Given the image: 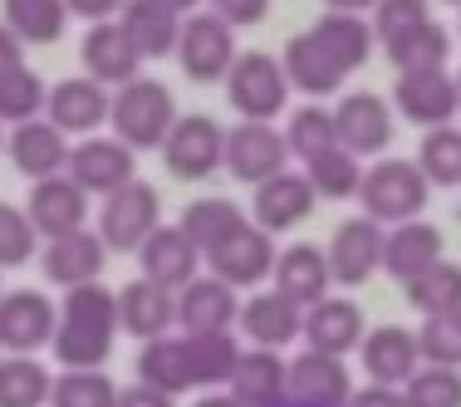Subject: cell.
<instances>
[{"instance_id": "f35d334b", "label": "cell", "mask_w": 461, "mask_h": 407, "mask_svg": "<svg viewBox=\"0 0 461 407\" xmlns=\"http://www.w3.org/2000/svg\"><path fill=\"white\" fill-rule=\"evenodd\" d=\"M45 79L30 69L25 59L0 69V123H25V118H40L45 113Z\"/></svg>"}, {"instance_id": "816d5d0a", "label": "cell", "mask_w": 461, "mask_h": 407, "mask_svg": "<svg viewBox=\"0 0 461 407\" xmlns=\"http://www.w3.org/2000/svg\"><path fill=\"white\" fill-rule=\"evenodd\" d=\"M348 407H408V398H402L393 383H373V388H358L354 398H348Z\"/></svg>"}, {"instance_id": "91938a15", "label": "cell", "mask_w": 461, "mask_h": 407, "mask_svg": "<svg viewBox=\"0 0 461 407\" xmlns=\"http://www.w3.org/2000/svg\"><path fill=\"white\" fill-rule=\"evenodd\" d=\"M270 407H300V402H290V398H280V402H270Z\"/></svg>"}, {"instance_id": "f5cc1de1", "label": "cell", "mask_w": 461, "mask_h": 407, "mask_svg": "<svg viewBox=\"0 0 461 407\" xmlns=\"http://www.w3.org/2000/svg\"><path fill=\"white\" fill-rule=\"evenodd\" d=\"M64 5L79 20H113V10H123L128 0H64Z\"/></svg>"}, {"instance_id": "8992f818", "label": "cell", "mask_w": 461, "mask_h": 407, "mask_svg": "<svg viewBox=\"0 0 461 407\" xmlns=\"http://www.w3.org/2000/svg\"><path fill=\"white\" fill-rule=\"evenodd\" d=\"M162 158H167V172L182 182H206L212 172L226 167V128L206 113H192L172 123L167 142H162Z\"/></svg>"}, {"instance_id": "ffe728a7", "label": "cell", "mask_w": 461, "mask_h": 407, "mask_svg": "<svg viewBox=\"0 0 461 407\" xmlns=\"http://www.w3.org/2000/svg\"><path fill=\"white\" fill-rule=\"evenodd\" d=\"M40 266H45L50 285H64V290H69V285H89L108 266V246H104L98 231L79 226V231H69V236H54L45 246V256H40Z\"/></svg>"}, {"instance_id": "484cf974", "label": "cell", "mask_w": 461, "mask_h": 407, "mask_svg": "<svg viewBox=\"0 0 461 407\" xmlns=\"http://www.w3.org/2000/svg\"><path fill=\"white\" fill-rule=\"evenodd\" d=\"M240 314L236 304V290H230L226 280H216V275H196V280H186L177 290V324L186 334H212V329H230Z\"/></svg>"}, {"instance_id": "6da1fadb", "label": "cell", "mask_w": 461, "mask_h": 407, "mask_svg": "<svg viewBox=\"0 0 461 407\" xmlns=\"http://www.w3.org/2000/svg\"><path fill=\"white\" fill-rule=\"evenodd\" d=\"M113 334H118V294L104 290L98 280L69 285L54 324V358L64 368H104L113 358Z\"/></svg>"}, {"instance_id": "5b68a950", "label": "cell", "mask_w": 461, "mask_h": 407, "mask_svg": "<svg viewBox=\"0 0 461 407\" xmlns=\"http://www.w3.org/2000/svg\"><path fill=\"white\" fill-rule=\"evenodd\" d=\"M236 59V25H226L216 10H192L177 35V64L192 84H216L226 79Z\"/></svg>"}, {"instance_id": "ba28073f", "label": "cell", "mask_w": 461, "mask_h": 407, "mask_svg": "<svg viewBox=\"0 0 461 407\" xmlns=\"http://www.w3.org/2000/svg\"><path fill=\"white\" fill-rule=\"evenodd\" d=\"M393 104L398 113L417 128H442L461 113L456 98V74L447 64H432V69H398V89H393Z\"/></svg>"}, {"instance_id": "60d3db41", "label": "cell", "mask_w": 461, "mask_h": 407, "mask_svg": "<svg viewBox=\"0 0 461 407\" xmlns=\"http://www.w3.org/2000/svg\"><path fill=\"white\" fill-rule=\"evenodd\" d=\"M285 142H290V158H300V162H314L320 152L339 148V123H334V108L304 104L300 113L290 118V128H285Z\"/></svg>"}, {"instance_id": "f6af8a7d", "label": "cell", "mask_w": 461, "mask_h": 407, "mask_svg": "<svg viewBox=\"0 0 461 407\" xmlns=\"http://www.w3.org/2000/svg\"><path fill=\"white\" fill-rule=\"evenodd\" d=\"M50 407H118V388L104 368H64L50 388Z\"/></svg>"}, {"instance_id": "9f6ffc18", "label": "cell", "mask_w": 461, "mask_h": 407, "mask_svg": "<svg viewBox=\"0 0 461 407\" xmlns=\"http://www.w3.org/2000/svg\"><path fill=\"white\" fill-rule=\"evenodd\" d=\"M196 407H250V402H240L236 393H212V398H202Z\"/></svg>"}, {"instance_id": "4316f807", "label": "cell", "mask_w": 461, "mask_h": 407, "mask_svg": "<svg viewBox=\"0 0 461 407\" xmlns=\"http://www.w3.org/2000/svg\"><path fill=\"white\" fill-rule=\"evenodd\" d=\"M364 368L373 383H393V388H402V383L417 373V363H422V348H417V334L402 324H383L364 334Z\"/></svg>"}, {"instance_id": "5bb4252c", "label": "cell", "mask_w": 461, "mask_h": 407, "mask_svg": "<svg viewBox=\"0 0 461 407\" xmlns=\"http://www.w3.org/2000/svg\"><path fill=\"white\" fill-rule=\"evenodd\" d=\"M59 310L40 290H10L0 294V348L5 354H40L54 339Z\"/></svg>"}, {"instance_id": "44dd1931", "label": "cell", "mask_w": 461, "mask_h": 407, "mask_svg": "<svg viewBox=\"0 0 461 407\" xmlns=\"http://www.w3.org/2000/svg\"><path fill=\"white\" fill-rule=\"evenodd\" d=\"M172 324H177V290L148 280V275L118 290V329H128L133 339L148 344V339L167 334Z\"/></svg>"}, {"instance_id": "e0dca14e", "label": "cell", "mask_w": 461, "mask_h": 407, "mask_svg": "<svg viewBox=\"0 0 461 407\" xmlns=\"http://www.w3.org/2000/svg\"><path fill=\"white\" fill-rule=\"evenodd\" d=\"M5 148H10L15 172H25L30 182L54 177V172L69 167V133H64V128H54L50 118H25V123H10Z\"/></svg>"}, {"instance_id": "681fc988", "label": "cell", "mask_w": 461, "mask_h": 407, "mask_svg": "<svg viewBox=\"0 0 461 407\" xmlns=\"http://www.w3.org/2000/svg\"><path fill=\"white\" fill-rule=\"evenodd\" d=\"M30 256H35V222H30V212L0 202V270L25 266Z\"/></svg>"}, {"instance_id": "603a6c76", "label": "cell", "mask_w": 461, "mask_h": 407, "mask_svg": "<svg viewBox=\"0 0 461 407\" xmlns=\"http://www.w3.org/2000/svg\"><path fill=\"white\" fill-rule=\"evenodd\" d=\"M314 186H310V172H276V177H266V182H256V226H266L270 236L276 231H290V226H300L304 216L314 212Z\"/></svg>"}, {"instance_id": "d6986e66", "label": "cell", "mask_w": 461, "mask_h": 407, "mask_svg": "<svg viewBox=\"0 0 461 407\" xmlns=\"http://www.w3.org/2000/svg\"><path fill=\"white\" fill-rule=\"evenodd\" d=\"M133 256H138L142 275L158 280V285H167V290H182V285L196 280V270L206 266V256L192 246V236H186L182 226H158Z\"/></svg>"}, {"instance_id": "d6a6232c", "label": "cell", "mask_w": 461, "mask_h": 407, "mask_svg": "<svg viewBox=\"0 0 461 407\" xmlns=\"http://www.w3.org/2000/svg\"><path fill=\"white\" fill-rule=\"evenodd\" d=\"M280 64H285V74H290V89H300V94H310V98L339 94V89H344V79H348V74L320 50V40H314L310 30H304V35H294L290 45H285Z\"/></svg>"}, {"instance_id": "74e56055", "label": "cell", "mask_w": 461, "mask_h": 407, "mask_svg": "<svg viewBox=\"0 0 461 407\" xmlns=\"http://www.w3.org/2000/svg\"><path fill=\"white\" fill-rule=\"evenodd\" d=\"M236 226H246V216H240V206L226 202V196H202V202H192L182 212V231L192 236V246L202 250V256L221 246Z\"/></svg>"}, {"instance_id": "6125c7cd", "label": "cell", "mask_w": 461, "mask_h": 407, "mask_svg": "<svg viewBox=\"0 0 461 407\" xmlns=\"http://www.w3.org/2000/svg\"><path fill=\"white\" fill-rule=\"evenodd\" d=\"M0 148H5V133H0Z\"/></svg>"}, {"instance_id": "83f0119b", "label": "cell", "mask_w": 461, "mask_h": 407, "mask_svg": "<svg viewBox=\"0 0 461 407\" xmlns=\"http://www.w3.org/2000/svg\"><path fill=\"white\" fill-rule=\"evenodd\" d=\"M310 35L320 40V50H324L344 74L364 69L373 45H378V40H373V25H368L364 15H354V10H324V15L310 25Z\"/></svg>"}, {"instance_id": "680465c9", "label": "cell", "mask_w": 461, "mask_h": 407, "mask_svg": "<svg viewBox=\"0 0 461 407\" xmlns=\"http://www.w3.org/2000/svg\"><path fill=\"white\" fill-rule=\"evenodd\" d=\"M162 5H172V10H177V15H192V10L202 5V0H162Z\"/></svg>"}, {"instance_id": "e575fe53", "label": "cell", "mask_w": 461, "mask_h": 407, "mask_svg": "<svg viewBox=\"0 0 461 407\" xmlns=\"http://www.w3.org/2000/svg\"><path fill=\"white\" fill-rule=\"evenodd\" d=\"M186 354H192V378L196 388H221L236 373L240 344L230 329H212V334H186Z\"/></svg>"}, {"instance_id": "8fae6325", "label": "cell", "mask_w": 461, "mask_h": 407, "mask_svg": "<svg viewBox=\"0 0 461 407\" xmlns=\"http://www.w3.org/2000/svg\"><path fill=\"white\" fill-rule=\"evenodd\" d=\"M108 113H113V94H108V84H98L94 74H84V79H59L45 98V118L54 128H64L69 138L98 133V128L108 123Z\"/></svg>"}, {"instance_id": "7dc6e473", "label": "cell", "mask_w": 461, "mask_h": 407, "mask_svg": "<svg viewBox=\"0 0 461 407\" xmlns=\"http://www.w3.org/2000/svg\"><path fill=\"white\" fill-rule=\"evenodd\" d=\"M417 348H422L427 363H447V368H461V310L422 314V329H417Z\"/></svg>"}, {"instance_id": "8d00e7d4", "label": "cell", "mask_w": 461, "mask_h": 407, "mask_svg": "<svg viewBox=\"0 0 461 407\" xmlns=\"http://www.w3.org/2000/svg\"><path fill=\"white\" fill-rule=\"evenodd\" d=\"M402 294L417 314H442L461 310V266L452 260H432L427 270H417L412 280H402Z\"/></svg>"}, {"instance_id": "bcb514c9", "label": "cell", "mask_w": 461, "mask_h": 407, "mask_svg": "<svg viewBox=\"0 0 461 407\" xmlns=\"http://www.w3.org/2000/svg\"><path fill=\"white\" fill-rule=\"evenodd\" d=\"M402 398L408 407H461V373L447 363H427L402 383Z\"/></svg>"}, {"instance_id": "7c38bea8", "label": "cell", "mask_w": 461, "mask_h": 407, "mask_svg": "<svg viewBox=\"0 0 461 407\" xmlns=\"http://www.w3.org/2000/svg\"><path fill=\"white\" fill-rule=\"evenodd\" d=\"M206 266H212L216 280H226L230 290H246V285H260L270 270H276V246H270L266 226H236L216 250H206Z\"/></svg>"}, {"instance_id": "30bf717a", "label": "cell", "mask_w": 461, "mask_h": 407, "mask_svg": "<svg viewBox=\"0 0 461 407\" xmlns=\"http://www.w3.org/2000/svg\"><path fill=\"white\" fill-rule=\"evenodd\" d=\"M285 162H290V142L270 123H260V118H240V128L226 133V172L236 182L256 186V182L285 172Z\"/></svg>"}, {"instance_id": "9a60e30c", "label": "cell", "mask_w": 461, "mask_h": 407, "mask_svg": "<svg viewBox=\"0 0 461 407\" xmlns=\"http://www.w3.org/2000/svg\"><path fill=\"white\" fill-rule=\"evenodd\" d=\"M329 270H334V285H364L383 270V222L373 216H358V222H344L329 240Z\"/></svg>"}, {"instance_id": "be15d7a7", "label": "cell", "mask_w": 461, "mask_h": 407, "mask_svg": "<svg viewBox=\"0 0 461 407\" xmlns=\"http://www.w3.org/2000/svg\"><path fill=\"white\" fill-rule=\"evenodd\" d=\"M447 5H461V0H447Z\"/></svg>"}, {"instance_id": "c3c4849f", "label": "cell", "mask_w": 461, "mask_h": 407, "mask_svg": "<svg viewBox=\"0 0 461 407\" xmlns=\"http://www.w3.org/2000/svg\"><path fill=\"white\" fill-rule=\"evenodd\" d=\"M447 54H452V35L437 20H427L408 45L393 50L388 59H393V69H432V64H447Z\"/></svg>"}, {"instance_id": "db71d44e", "label": "cell", "mask_w": 461, "mask_h": 407, "mask_svg": "<svg viewBox=\"0 0 461 407\" xmlns=\"http://www.w3.org/2000/svg\"><path fill=\"white\" fill-rule=\"evenodd\" d=\"M118 407H177V402H172L167 393H158V388H148V383H138V388L118 393Z\"/></svg>"}, {"instance_id": "2e32d148", "label": "cell", "mask_w": 461, "mask_h": 407, "mask_svg": "<svg viewBox=\"0 0 461 407\" xmlns=\"http://www.w3.org/2000/svg\"><path fill=\"white\" fill-rule=\"evenodd\" d=\"M285 398L300 407H348V368L339 354H320V348H304L290 363V383H285Z\"/></svg>"}, {"instance_id": "3957f363", "label": "cell", "mask_w": 461, "mask_h": 407, "mask_svg": "<svg viewBox=\"0 0 461 407\" xmlns=\"http://www.w3.org/2000/svg\"><path fill=\"white\" fill-rule=\"evenodd\" d=\"M427 192H432V182L422 177V167H417V162H402V158L373 162V167L364 172V182H358L364 216H373V222H393V226L422 216Z\"/></svg>"}, {"instance_id": "7bdbcfd3", "label": "cell", "mask_w": 461, "mask_h": 407, "mask_svg": "<svg viewBox=\"0 0 461 407\" xmlns=\"http://www.w3.org/2000/svg\"><path fill=\"white\" fill-rule=\"evenodd\" d=\"M417 167L432 186H461V133L452 123L427 128L422 148H417Z\"/></svg>"}, {"instance_id": "f546056e", "label": "cell", "mask_w": 461, "mask_h": 407, "mask_svg": "<svg viewBox=\"0 0 461 407\" xmlns=\"http://www.w3.org/2000/svg\"><path fill=\"white\" fill-rule=\"evenodd\" d=\"M118 25L128 30V40L138 45L142 59H162V54H177V35H182V15L162 0H128L118 10Z\"/></svg>"}, {"instance_id": "d590c367", "label": "cell", "mask_w": 461, "mask_h": 407, "mask_svg": "<svg viewBox=\"0 0 461 407\" xmlns=\"http://www.w3.org/2000/svg\"><path fill=\"white\" fill-rule=\"evenodd\" d=\"M0 20L20 35V45H54L69 25V5L64 0H5Z\"/></svg>"}, {"instance_id": "ac0fdd59", "label": "cell", "mask_w": 461, "mask_h": 407, "mask_svg": "<svg viewBox=\"0 0 461 407\" xmlns=\"http://www.w3.org/2000/svg\"><path fill=\"white\" fill-rule=\"evenodd\" d=\"M79 59L98 84H108V89H118V84H128L142 74V54L118 20H94V30L79 45Z\"/></svg>"}, {"instance_id": "f907efd6", "label": "cell", "mask_w": 461, "mask_h": 407, "mask_svg": "<svg viewBox=\"0 0 461 407\" xmlns=\"http://www.w3.org/2000/svg\"><path fill=\"white\" fill-rule=\"evenodd\" d=\"M212 10L226 25H260L270 15V0H212Z\"/></svg>"}, {"instance_id": "7a4b0ae2", "label": "cell", "mask_w": 461, "mask_h": 407, "mask_svg": "<svg viewBox=\"0 0 461 407\" xmlns=\"http://www.w3.org/2000/svg\"><path fill=\"white\" fill-rule=\"evenodd\" d=\"M113 133L128 142L133 152H148V148H162L177 123V104H172V89L162 79H128L118 84L113 94Z\"/></svg>"}, {"instance_id": "ee69618b", "label": "cell", "mask_w": 461, "mask_h": 407, "mask_svg": "<svg viewBox=\"0 0 461 407\" xmlns=\"http://www.w3.org/2000/svg\"><path fill=\"white\" fill-rule=\"evenodd\" d=\"M358 182H364V167H358V152H348L344 142L339 148L320 152L310 162V186L329 202H344V196H358Z\"/></svg>"}, {"instance_id": "52a82bcc", "label": "cell", "mask_w": 461, "mask_h": 407, "mask_svg": "<svg viewBox=\"0 0 461 407\" xmlns=\"http://www.w3.org/2000/svg\"><path fill=\"white\" fill-rule=\"evenodd\" d=\"M162 226V196L148 182H123L118 192L104 196V212H98V236L108 250H138L152 231Z\"/></svg>"}, {"instance_id": "7402d4cb", "label": "cell", "mask_w": 461, "mask_h": 407, "mask_svg": "<svg viewBox=\"0 0 461 407\" xmlns=\"http://www.w3.org/2000/svg\"><path fill=\"white\" fill-rule=\"evenodd\" d=\"M334 123H339V142L358 158H378L383 148L393 142V113L378 94H348L339 98L334 108Z\"/></svg>"}, {"instance_id": "ab89813d", "label": "cell", "mask_w": 461, "mask_h": 407, "mask_svg": "<svg viewBox=\"0 0 461 407\" xmlns=\"http://www.w3.org/2000/svg\"><path fill=\"white\" fill-rule=\"evenodd\" d=\"M50 373L35 363V354H10L0 363V407H40L50 402Z\"/></svg>"}, {"instance_id": "836d02e7", "label": "cell", "mask_w": 461, "mask_h": 407, "mask_svg": "<svg viewBox=\"0 0 461 407\" xmlns=\"http://www.w3.org/2000/svg\"><path fill=\"white\" fill-rule=\"evenodd\" d=\"M138 383H148V388L167 393V398H182V393L196 388L192 378V354H186V339H148L138 354Z\"/></svg>"}, {"instance_id": "b9f144b4", "label": "cell", "mask_w": 461, "mask_h": 407, "mask_svg": "<svg viewBox=\"0 0 461 407\" xmlns=\"http://www.w3.org/2000/svg\"><path fill=\"white\" fill-rule=\"evenodd\" d=\"M427 0H378L373 5V40L383 45V54L402 50L417 30L427 25Z\"/></svg>"}, {"instance_id": "1f68e13d", "label": "cell", "mask_w": 461, "mask_h": 407, "mask_svg": "<svg viewBox=\"0 0 461 407\" xmlns=\"http://www.w3.org/2000/svg\"><path fill=\"white\" fill-rule=\"evenodd\" d=\"M285 383H290V363L280 358V348H240L236 373H230V393L250 407H270L285 398Z\"/></svg>"}, {"instance_id": "cb8c5ba5", "label": "cell", "mask_w": 461, "mask_h": 407, "mask_svg": "<svg viewBox=\"0 0 461 407\" xmlns=\"http://www.w3.org/2000/svg\"><path fill=\"white\" fill-rule=\"evenodd\" d=\"M300 339L310 348H320V354L348 358L358 344H364V310H358L354 300H329V294H324L320 304H310V310H304Z\"/></svg>"}, {"instance_id": "f1b7e54d", "label": "cell", "mask_w": 461, "mask_h": 407, "mask_svg": "<svg viewBox=\"0 0 461 407\" xmlns=\"http://www.w3.org/2000/svg\"><path fill=\"white\" fill-rule=\"evenodd\" d=\"M329 285H334V270H329V256L320 246H290L276 256V290L290 294L300 310L320 304L329 294Z\"/></svg>"}, {"instance_id": "11a10c76", "label": "cell", "mask_w": 461, "mask_h": 407, "mask_svg": "<svg viewBox=\"0 0 461 407\" xmlns=\"http://www.w3.org/2000/svg\"><path fill=\"white\" fill-rule=\"evenodd\" d=\"M20 59H25V45H20V35L0 20V69H10V64H20Z\"/></svg>"}, {"instance_id": "94428289", "label": "cell", "mask_w": 461, "mask_h": 407, "mask_svg": "<svg viewBox=\"0 0 461 407\" xmlns=\"http://www.w3.org/2000/svg\"><path fill=\"white\" fill-rule=\"evenodd\" d=\"M456 98H461V74H456Z\"/></svg>"}, {"instance_id": "4dcf8cb0", "label": "cell", "mask_w": 461, "mask_h": 407, "mask_svg": "<svg viewBox=\"0 0 461 407\" xmlns=\"http://www.w3.org/2000/svg\"><path fill=\"white\" fill-rule=\"evenodd\" d=\"M432 260H442V231L427 222H398L393 231H383V270L393 280H412L417 270H427Z\"/></svg>"}, {"instance_id": "d4e9b609", "label": "cell", "mask_w": 461, "mask_h": 407, "mask_svg": "<svg viewBox=\"0 0 461 407\" xmlns=\"http://www.w3.org/2000/svg\"><path fill=\"white\" fill-rule=\"evenodd\" d=\"M236 319H240V334H246L250 344H260V348H285V344H294L300 329H304V310L280 290L250 294Z\"/></svg>"}, {"instance_id": "6f0895ef", "label": "cell", "mask_w": 461, "mask_h": 407, "mask_svg": "<svg viewBox=\"0 0 461 407\" xmlns=\"http://www.w3.org/2000/svg\"><path fill=\"white\" fill-rule=\"evenodd\" d=\"M329 10H354V15H364V10H373L378 0H324Z\"/></svg>"}, {"instance_id": "277c9868", "label": "cell", "mask_w": 461, "mask_h": 407, "mask_svg": "<svg viewBox=\"0 0 461 407\" xmlns=\"http://www.w3.org/2000/svg\"><path fill=\"white\" fill-rule=\"evenodd\" d=\"M226 94H230V108L240 118H260V123H276L290 104V74H285L280 59L250 50V54H236L226 69Z\"/></svg>"}, {"instance_id": "e7e4bbea", "label": "cell", "mask_w": 461, "mask_h": 407, "mask_svg": "<svg viewBox=\"0 0 461 407\" xmlns=\"http://www.w3.org/2000/svg\"><path fill=\"white\" fill-rule=\"evenodd\" d=\"M0 294H5V290H0Z\"/></svg>"}, {"instance_id": "4fadbf2b", "label": "cell", "mask_w": 461, "mask_h": 407, "mask_svg": "<svg viewBox=\"0 0 461 407\" xmlns=\"http://www.w3.org/2000/svg\"><path fill=\"white\" fill-rule=\"evenodd\" d=\"M30 222H35V236H69L89 222V192L69 177V172H54V177L30 182V202H25Z\"/></svg>"}, {"instance_id": "9c48e42d", "label": "cell", "mask_w": 461, "mask_h": 407, "mask_svg": "<svg viewBox=\"0 0 461 407\" xmlns=\"http://www.w3.org/2000/svg\"><path fill=\"white\" fill-rule=\"evenodd\" d=\"M69 172L74 182L84 186L89 196H108V192H118L123 182H133L138 177V152L128 148L123 138H98V133H89L84 142H74L69 148Z\"/></svg>"}]
</instances>
